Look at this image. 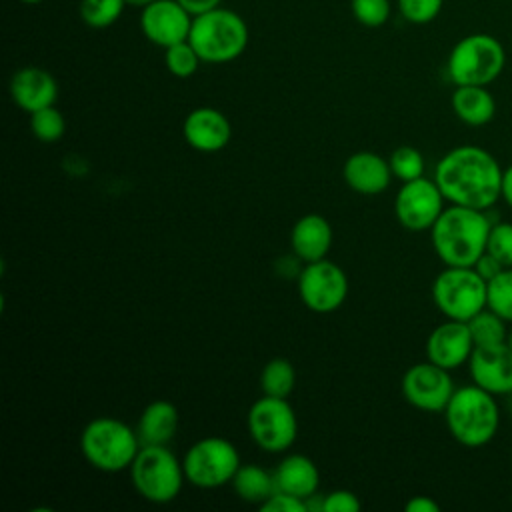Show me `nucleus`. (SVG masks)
Here are the masks:
<instances>
[{"label":"nucleus","instance_id":"1","mask_svg":"<svg viewBox=\"0 0 512 512\" xmlns=\"http://www.w3.org/2000/svg\"><path fill=\"white\" fill-rule=\"evenodd\" d=\"M502 172L486 148L462 144L438 160L434 180L450 204L488 210L500 200Z\"/></svg>","mask_w":512,"mask_h":512},{"label":"nucleus","instance_id":"2","mask_svg":"<svg viewBox=\"0 0 512 512\" xmlns=\"http://www.w3.org/2000/svg\"><path fill=\"white\" fill-rule=\"evenodd\" d=\"M492 222L486 210L450 204L430 228V240L444 266H474L486 252Z\"/></svg>","mask_w":512,"mask_h":512},{"label":"nucleus","instance_id":"3","mask_svg":"<svg viewBox=\"0 0 512 512\" xmlns=\"http://www.w3.org/2000/svg\"><path fill=\"white\" fill-rule=\"evenodd\" d=\"M444 422L458 444L466 448L486 446L492 442L500 426L496 396L474 382L460 386L444 408Z\"/></svg>","mask_w":512,"mask_h":512},{"label":"nucleus","instance_id":"4","mask_svg":"<svg viewBox=\"0 0 512 512\" xmlns=\"http://www.w3.org/2000/svg\"><path fill=\"white\" fill-rule=\"evenodd\" d=\"M140 448L138 432L112 416H98L80 432L82 456L90 466L102 472H122L130 468Z\"/></svg>","mask_w":512,"mask_h":512},{"label":"nucleus","instance_id":"5","mask_svg":"<svg viewBox=\"0 0 512 512\" xmlns=\"http://www.w3.org/2000/svg\"><path fill=\"white\" fill-rule=\"evenodd\" d=\"M188 42L194 46L202 62L226 64L246 50L248 26L234 10L218 6L194 16Z\"/></svg>","mask_w":512,"mask_h":512},{"label":"nucleus","instance_id":"6","mask_svg":"<svg viewBox=\"0 0 512 512\" xmlns=\"http://www.w3.org/2000/svg\"><path fill=\"white\" fill-rule=\"evenodd\" d=\"M506 66V50L492 34L476 32L460 38L446 62V72L456 86H488Z\"/></svg>","mask_w":512,"mask_h":512},{"label":"nucleus","instance_id":"7","mask_svg":"<svg viewBox=\"0 0 512 512\" xmlns=\"http://www.w3.org/2000/svg\"><path fill=\"white\" fill-rule=\"evenodd\" d=\"M128 470L134 490L154 504L172 502L186 480L184 464L168 444H144Z\"/></svg>","mask_w":512,"mask_h":512},{"label":"nucleus","instance_id":"8","mask_svg":"<svg viewBox=\"0 0 512 512\" xmlns=\"http://www.w3.org/2000/svg\"><path fill=\"white\" fill-rule=\"evenodd\" d=\"M432 300L446 318L468 322L488 306V282L474 266H446L432 282Z\"/></svg>","mask_w":512,"mask_h":512},{"label":"nucleus","instance_id":"9","mask_svg":"<svg viewBox=\"0 0 512 512\" xmlns=\"http://www.w3.org/2000/svg\"><path fill=\"white\" fill-rule=\"evenodd\" d=\"M182 464L190 484L198 488H220L232 482L242 462L230 440L222 436H206L186 450Z\"/></svg>","mask_w":512,"mask_h":512},{"label":"nucleus","instance_id":"10","mask_svg":"<svg viewBox=\"0 0 512 512\" xmlns=\"http://www.w3.org/2000/svg\"><path fill=\"white\" fill-rule=\"evenodd\" d=\"M246 426L252 442L272 454L288 450L298 436V418L290 402L268 394L250 406Z\"/></svg>","mask_w":512,"mask_h":512},{"label":"nucleus","instance_id":"11","mask_svg":"<svg viewBox=\"0 0 512 512\" xmlns=\"http://www.w3.org/2000/svg\"><path fill=\"white\" fill-rule=\"evenodd\" d=\"M298 296L308 310L330 314L338 310L348 296L346 272L326 258L306 262L298 272Z\"/></svg>","mask_w":512,"mask_h":512},{"label":"nucleus","instance_id":"12","mask_svg":"<svg viewBox=\"0 0 512 512\" xmlns=\"http://www.w3.org/2000/svg\"><path fill=\"white\" fill-rule=\"evenodd\" d=\"M446 198L436 180L420 176L416 180L402 182L394 198V214L402 228L412 232H424L434 226L442 214Z\"/></svg>","mask_w":512,"mask_h":512},{"label":"nucleus","instance_id":"13","mask_svg":"<svg viewBox=\"0 0 512 512\" xmlns=\"http://www.w3.org/2000/svg\"><path fill=\"white\" fill-rule=\"evenodd\" d=\"M404 400L422 412H444L454 394L450 370L426 360L410 366L400 382Z\"/></svg>","mask_w":512,"mask_h":512},{"label":"nucleus","instance_id":"14","mask_svg":"<svg viewBox=\"0 0 512 512\" xmlns=\"http://www.w3.org/2000/svg\"><path fill=\"white\" fill-rule=\"evenodd\" d=\"M194 16L178 0H156L142 8L140 28L144 36L164 50L190 36Z\"/></svg>","mask_w":512,"mask_h":512},{"label":"nucleus","instance_id":"15","mask_svg":"<svg viewBox=\"0 0 512 512\" xmlns=\"http://www.w3.org/2000/svg\"><path fill=\"white\" fill-rule=\"evenodd\" d=\"M472 382L494 396L512 394V350L508 344L476 346L468 360Z\"/></svg>","mask_w":512,"mask_h":512},{"label":"nucleus","instance_id":"16","mask_svg":"<svg viewBox=\"0 0 512 512\" xmlns=\"http://www.w3.org/2000/svg\"><path fill=\"white\" fill-rule=\"evenodd\" d=\"M474 348L468 322L462 320L448 318L426 338V358L446 370H456L462 364H468Z\"/></svg>","mask_w":512,"mask_h":512},{"label":"nucleus","instance_id":"17","mask_svg":"<svg viewBox=\"0 0 512 512\" xmlns=\"http://www.w3.org/2000/svg\"><path fill=\"white\" fill-rule=\"evenodd\" d=\"M182 136L186 144L198 152H218L232 136V126L228 118L210 106H200L188 112L182 124Z\"/></svg>","mask_w":512,"mask_h":512},{"label":"nucleus","instance_id":"18","mask_svg":"<svg viewBox=\"0 0 512 512\" xmlns=\"http://www.w3.org/2000/svg\"><path fill=\"white\" fill-rule=\"evenodd\" d=\"M10 96L18 108L32 114L56 102L58 84L48 70L38 66H24L10 78Z\"/></svg>","mask_w":512,"mask_h":512},{"label":"nucleus","instance_id":"19","mask_svg":"<svg viewBox=\"0 0 512 512\" xmlns=\"http://www.w3.org/2000/svg\"><path fill=\"white\" fill-rule=\"evenodd\" d=\"M342 178L354 192L362 196H376L390 186L392 170L386 158L376 152H354L342 166Z\"/></svg>","mask_w":512,"mask_h":512},{"label":"nucleus","instance_id":"20","mask_svg":"<svg viewBox=\"0 0 512 512\" xmlns=\"http://www.w3.org/2000/svg\"><path fill=\"white\" fill-rule=\"evenodd\" d=\"M332 226L320 214H304L298 218L290 232V246L300 262H316L326 258L332 248Z\"/></svg>","mask_w":512,"mask_h":512},{"label":"nucleus","instance_id":"21","mask_svg":"<svg viewBox=\"0 0 512 512\" xmlns=\"http://www.w3.org/2000/svg\"><path fill=\"white\" fill-rule=\"evenodd\" d=\"M272 474L276 490L288 492L304 500L314 496L320 484L318 466L304 454H288L286 458H282Z\"/></svg>","mask_w":512,"mask_h":512},{"label":"nucleus","instance_id":"22","mask_svg":"<svg viewBox=\"0 0 512 512\" xmlns=\"http://www.w3.org/2000/svg\"><path fill=\"white\" fill-rule=\"evenodd\" d=\"M450 104L456 118L472 128L486 126L496 114V100L488 86H456Z\"/></svg>","mask_w":512,"mask_h":512},{"label":"nucleus","instance_id":"23","mask_svg":"<svg viewBox=\"0 0 512 512\" xmlns=\"http://www.w3.org/2000/svg\"><path fill=\"white\" fill-rule=\"evenodd\" d=\"M178 428V410L168 400H152L142 410L136 432L144 444H168Z\"/></svg>","mask_w":512,"mask_h":512},{"label":"nucleus","instance_id":"24","mask_svg":"<svg viewBox=\"0 0 512 512\" xmlns=\"http://www.w3.org/2000/svg\"><path fill=\"white\" fill-rule=\"evenodd\" d=\"M230 484L242 500L256 506L266 502L276 492L274 474L258 464H240Z\"/></svg>","mask_w":512,"mask_h":512},{"label":"nucleus","instance_id":"25","mask_svg":"<svg viewBox=\"0 0 512 512\" xmlns=\"http://www.w3.org/2000/svg\"><path fill=\"white\" fill-rule=\"evenodd\" d=\"M506 324L508 322L500 314L490 310L488 306L484 310H480L476 316H472L468 320V328H470L474 346L506 344V338H508Z\"/></svg>","mask_w":512,"mask_h":512},{"label":"nucleus","instance_id":"26","mask_svg":"<svg viewBox=\"0 0 512 512\" xmlns=\"http://www.w3.org/2000/svg\"><path fill=\"white\" fill-rule=\"evenodd\" d=\"M296 384V372L292 362L286 358H272L264 364L260 372V388L262 394L288 398Z\"/></svg>","mask_w":512,"mask_h":512},{"label":"nucleus","instance_id":"27","mask_svg":"<svg viewBox=\"0 0 512 512\" xmlns=\"http://www.w3.org/2000/svg\"><path fill=\"white\" fill-rule=\"evenodd\" d=\"M126 4V0H80L78 12L86 26L108 28L120 18Z\"/></svg>","mask_w":512,"mask_h":512},{"label":"nucleus","instance_id":"28","mask_svg":"<svg viewBox=\"0 0 512 512\" xmlns=\"http://www.w3.org/2000/svg\"><path fill=\"white\" fill-rule=\"evenodd\" d=\"M64 130H66V120L54 104L30 114V132L40 142L52 144L64 136Z\"/></svg>","mask_w":512,"mask_h":512},{"label":"nucleus","instance_id":"29","mask_svg":"<svg viewBox=\"0 0 512 512\" xmlns=\"http://www.w3.org/2000/svg\"><path fill=\"white\" fill-rule=\"evenodd\" d=\"M388 164H390L392 176L398 178L400 182H408L424 176V156L414 146L404 144L392 150Z\"/></svg>","mask_w":512,"mask_h":512},{"label":"nucleus","instance_id":"30","mask_svg":"<svg viewBox=\"0 0 512 512\" xmlns=\"http://www.w3.org/2000/svg\"><path fill=\"white\" fill-rule=\"evenodd\" d=\"M488 308L512 324V266L488 282Z\"/></svg>","mask_w":512,"mask_h":512},{"label":"nucleus","instance_id":"31","mask_svg":"<svg viewBox=\"0 0 512 512\" xmlns=\"http://www.w3.org/2000/svg\"><path fill=\"white\" fill-rule=\"evenodd\" d=\"M164 62L172 76L188 78L198 70L202 60H200L198 52L194 50V46L188 40H184V42H178V44H172L166 48Z\"/></svg>","mask_w":512,"mask_h":512},{"label":"nucleus","instance_id":"32","mask_svg":"<svg viewBox=\"0 0 512 512\" xmlns=\"http://www.w3.org/2000/svg\"><path fill=\"white\" fill-rule=\"evenodd\" d=\"M486 252L492 254L504 268L512 266V222L492 224Z\"/></svg>","mask_w":512,"mask_h":512},{"label":"nucleus","instance_id":"33","mask_svg":"<svg viewBox=\"0 0 512 512\" xmlns=\"http://www.w3.org/2000/svg\"><path fill=\"white\" fill-rule=\"evenodd\" d=\"M354 18L368 28H378L390 18V0H350Z\"/></svg>","mask_w":512,"mask_h":512},{"label":"nucleus","instance_id":"34","mask_svg":"<svg viewBox=\"0 0 512 512\" xmlns=\"http://www.w3.org/2000/svg\"><path fill=\"white\" fill-rule=\"evenodd\" d=\"M442 4L444 0H398L402 16L412 24L432 22L440 14Z\"/></svg>","mask_w":512,"mask_h":512},{"label":"nucleus","instance_id":"35","mask_svg":"<svg viewBox=\"0 0 512 512\" xmlns=\"http://www.w3.org/2000/svg\"><path fill=\"white\" fill-rule=\"evenodd\" d=\"M362 504L350 490H332L322 496V512H360Z\"/></svg>","mask_w":512,"mask_h":512},{"label":"nucleus","instance_id":"36","mask_svg":"<svg viewBox=\"0 0 512 512\" xmlns=\"http://www.w3.org/2000/svg\"><path fill=\"white\" fill-rule=\"evenodd\" d=\"M258 508L262 512H308V502L304 498H298V496H292L288 492L276 490Z\"/></svg>","mask_w":512,"mask_h":512},{"label":"nucleus","instance_id":"37","mask_svg":"<svg viewBox=\"0 0 512 512\" xmlns=\"http://www.w3.org/2000/svg\"><path fill=\"white\" fill-rule=\"evenodd\" d=\"M474 268H476V272H478L486 282H490L494 276H498V274L504 270V266H502L492 254H488V252H484V254L478 258V262L474 264Z\"/></svg>","mask_w":512,"mask_h":512},{"label":"nucleus","instance_id":"38","mask_svg":"<svg viewBox=\"0 0 512 512\" xmlns=\"http://www.w3.org/2000/svg\"><path fill=\"white\" fill-rule=\"evenodd\" d=\"M406 512H440V504L430 496H412L406 506Z\"/></svg>","mask_w":512,"mask_h":512},{"label":"nucleus","instance_id":"39","mask_svg":"<svg viewBox=\"0 0 512 512\" xmlns=\"http://www.w3.org/2000/svg\"><path fill=\"white\" fill-rule=\"evenodd\" d=\"M192 16H200L204 12H210L222 4V0H178Z\"/></svg>","mask_w":512,"mask_h":512},{"label":"nucleus","instance_id":"40","mask_svg":"<svg viewBox=\"0 0 512 512\" xmlns=\"http://www.w3.org/2000/svg\"><path fill=\"white\" fill-rule=\"evenodd\" d=\"M500 198L506 202L508 208H512V164L504 168L502 172V188H500Z\"/></svg>","mask_w":512,"mask_h":512},{"label":"nucleus","instance_id":"41","mask_svg":"<svg viewBox=\"0 0 512 512\" xmlns=\"http://www.w3.org/2000/svg\"><path fill=\"white\" fill-rule=\"evenodd\" d=\"M128 4H132V6H138V8H144V6H148V4H152V2H156V0H126Z\"/></svg>","mask_w":512,"mask_h":512},{"label":"nucleus","instance_id":"42","mask_svg":"<svg viewBox=\"0 0 512 512\" xmlns=\"http://www.w3.org/2000/svg\"><path fill=\"white\" fill-rule=\"evenodd\" d=\"M506 344H508V348L512 350V328L508 330V338H506Z\"/></svg>","mask_w":512,"mask_h":512},{"label":"nucleus","instance_id":"43","mask_svg":"<svg viewBox=\"0 0 512 512\" xmlns=\"http://www.w3.org/2000/svg\"><path fill=\"white\" fill-rule=\"evenodd\" d=\"M22 2H26V4H40L42 0H22Z\"/></svg>","mask_w":512,"mask_h":512}]
</instances>
